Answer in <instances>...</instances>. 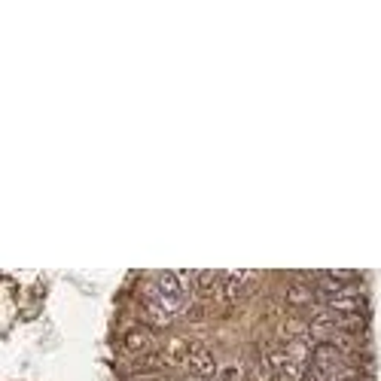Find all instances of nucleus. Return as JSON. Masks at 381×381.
I'll use <instances>...</instances> for the list:
<instances>
[{"instance_id": "8", "label": "nucleus", "mask_w": 381, "mask_h": 381, "mask_svg": "<svg viewBox=\"0 0 381 381\" xmlns=\"http://www.w3.org/2000/svg\"><path fill=\"white\" fill-rule=\"evenodd\" d=\"M284 336H305V326L299 324V320H287V324L281 326Z\"/></svg>"}, {"instance_id": "2", "label": "nucleus", "mask_w": 381, "mask_h": 381, "mask_svg": "<svg viewBox=\"0 0 381 381\" xmlns=\"http://www.w3.org/2000/svg\"><path fill=\"white\" fill-rule=\"evenodd\" d=\"M143 305H147V315H150V320L156 326H168L171 324V311H168V305H165V299L159 296V290H156V284H150L147 287V293H143Z\"/></svg>"}, {"instance_id": "7", "label": "nucleus", "mask_w": 381, "mask_h": 381, "mask_svg": "<svg viewBox=\"0 0 381 381\" xmlns=\"http://www.w3.org/2000/svg\"><path fill=\"white\" fill-rule=\"evenodd\" d=\"M220 381H241V369L235 363H229V366L220 369Z\"/></svg>"}, {"instance_id": "6", "label": "nucleus", "mask_w": 381, "mask_h": 381, "mask_svg": "<svg viewBox=\"0 0 381 381\" xmlns=\"http://www.w3.org/2000/svg\"><path fill=\"white\" fill-rule=\"evenodd\" d=\"M311 299H315V296H311V290L308 287H302V284H296V287L287 290V302L290 305H308Z\"/></svg>"}, {"instance_id": "3", "label": "nucleus", "mask_w": 381, "mask_h": 381, "mask_svg": "<svg viewBox=\"0 0 381 381\" xmlns=\"http://www.w3.org/2000/svg\"><path fill=\"white\" fill-rule=\"evenodd\" d=\"M311 363H315V369L329 372V369L345 366V354H342V348H336V345L320 342L317 348H315V354H311Z\"/></svg>"}, {"instance_id": "9", "label": "nucleus", "mask_w": 381, "mask_h": 381, "mask_svg": "<svg viewBox=\"0 0 381 381\" xmlns=\"http://www.w3.org/2000/svg\"><path fill=\"white\" fill-rule=\"evenodd\" d=\"M150 381H162V378H150Z\"/></svg>"}, {"instance_id": "1", "label": "nucleus", "mask_w": 381, "mask_h": 381, "mask_svg": "<svg viewBox=\"0 0 381 381\" xmlns=\"http://www.w3.org/2000/svg\"><path fill=\"white\" fill-rule=\"evenodd\" d=\"M186 363L192 366V372H196L199 378H214L217 375V360L214 354H210L205 345H186Z\"/></svg>"}, {"instance_id": "5", "label": "nucleus", "mask_w": 381, "mask_h": 381, "mask_svg": "<svg viewBox=\"0 0 381 381\" xmlns=\"http://www.w3.org/2000/svg\"><path fill=\"white\" fill-rule=\"evenodd\" d=\"M152 345V336L147 333V329H131L129 336H125V348L129 351H143Z\"/></svg>"}, {"instance_id": "4", "label": "nucleus", "mask_w": 381, "mask_h": 381, "mask_svg": "<svg viewBox=\"0 0 381 381\" xmlns=\"http://www.w3.org/2000/svg\"><path fill=\"white\" fill-rule=\"evenodd\" d=\"M324 302L329 311H338V315H360L363 308V302L354 293H336V296H326Z\"/></svg>"}]
</instances>
